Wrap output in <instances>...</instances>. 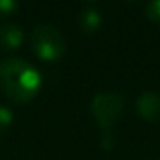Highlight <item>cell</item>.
I'll return each mask as SVG.
<instances>
[{
  "instance_id": "ba28073f",
  "label": "cell",
  "mask_w": 160,
  "mask_h": 160,
  "mask_svg": "<svg viewBox=\"0 0 160 160\" xmlns=\"http://www.w3.org/2000/svg\"><path fill=\"white\" fill-rule=\"evenodd\" d=\"M146 18L160 26V0H150L146 5Z\"/></svg>"
},
{
  "instance_id": "5b68a950",
  "label": "cell",
  "mask_w": 160,
  "mask_h": 160,
  "mask_svg": "<svg viewBox=\"0 0 160 160\" xmlns=\"http://www.w3.org/2000/svg\"><path fill=\"white\" fill-rule=\"evenodd\" d=\"M136 108L139 115L146 121H158L160 119V95L153 91H145L136 100Z\"/></svg>"
},
{
  "instance_id": "6da1fadb",
  "label": "cell",
  "mask_w": 160,
  "mask_h": 160,
  "mask_svg": "<svg viewBox=\"0 0 160 160\" xmlns=\"http://www.w3.org/2000/svg\"><path fill=\"white\" fill-rule=\"evenodd\" d=\"M0 90L16 103H28L42 90V74L26 60L9 57L0 62Z\"/></svg>"
},
{
  "instance_id": "30bf717a",
  "label": "cell",
  "mask_w": 160,
  "mask_h": 160,
  "mask_svg": "<svg viewBox=\"0 0 160 160\" xmlns=\"http://www.w3.org/2000/svg\"><path fill=\"white\" fill-rule=\"evenodd\" d=\"M88 2H97V0H88Z\"/></svg>"
},
{
  "instance_id": "3957f363",
  "label": "cell",
  "mask_w": 160,
  "mask_h": 160,
  "mask_svg": "<svg viewBox=\"0 0 160 160\" xmlns=\"http://www.w3.org/2000/svg\"><path fill=\"white\" fill-rule=\"evenodd\" d=\"M124 97L119 93H112V91H107V93H98L93 97L90 105V110L93 119L100 124V128L103 129L105 132L119 121L122 110H124Z\"/></svg>"
},
{
  "instance_id": "277c9868",
  "label": "cell",
  "mask_w": 160,
  "mask_h": 160,
  "mask_svg": "<svg viewBox=\"0 0 160 160\" xmlns=\"http://www.w3.org/2000/svg\"><path fill=\"white\" fill-rule=\"evenodd\" d=\"M24 43V31L21 26L14 22H5L0 26V48L2 50H18Z\"/></svg>"
},
{
  "instance_id": "9c48e42d",
  "label": "cell",
  "mask_w": 160,
  "mask_h": 160,
  "mask_svg": "<svg viewBox=\"0 0 160 160\" xmlns=\"http://www.w3.org/2000/svg\"><path fill=\"white\" fill-rule=\"evenodd\" d=\"M19 0H0V16H11L18 11Z\"/></svg>"
},
{
  "instance_id": "8992f818",
  "label": "cell",
  "mask_w": 160,
  "mask_h": 160,
  "mask_svg": "<svg viewBox=\"0 0 160 160\" xmlns=\"http://www.w3.org/2000/svg\"><path fill=\"white\" fill-rule=\"evenodd\" d=\"M78 26H79V29L83 33H86V35L95 33L102 26L100 12L95 11V9H84V11H81V14L78 16Z\"/></svg>"
},
{
  "instance_id": "52a82bcc",
  "label": "cell",
  "mask_w": 160,
  "mask_h": 160,
  "mask_svg": "<svg viewBox=\"0 0 160 160\" xmlns=\"http://www.w3.org/2000/svg\"><path fill=\"white\" fill-rule=\"evenodd\" d=\"M14 122V112L5 105H0V134L7 132V129Z\"/></svg>"
},
{
  "instance_id": "7a4b0ae2",
  "label": "cell",
  "mask_w": 160,
  "mask_h": 160,
  "mask_svg": "<svg viewBox=\"0 0 160 160\" xmlns=\"http://www.w3.org/2000/svg\"><path fill=\"white\" fill-rule=\"evenodd\" d=\"M29 42L36 57L45 62H57L66 53V40L62 33L50 24H38L31 31Z\"/></svg>"
}]
</instances>
